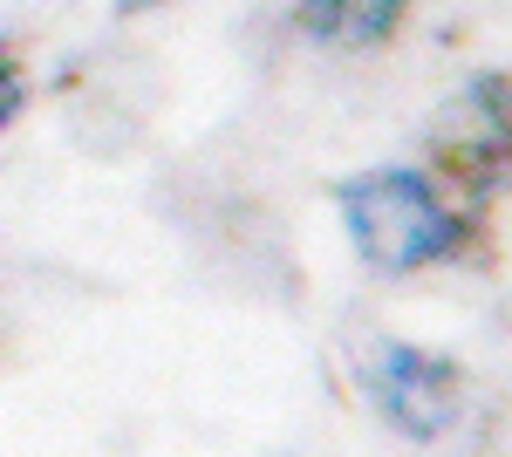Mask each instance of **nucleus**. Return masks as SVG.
<instances>
[{"label":"nucleus","instance_id":"7ed1b4c3","mask_svg":"<svg viewBox=\"0 0 512 457\" xmlns=\"http://www.w3.org/2000/svg\"><path fill=\"white\" fill-rule=\"evenodd\" d=\"M410 0H301V28L321 41H383Z\"/></svg>","mask_w":512,"mask_h":457},{"label":"nucleus","instance_id":"f03ea898","mask_svg":"<svg viewBox=\"0 0 512 457\" xmlns=\"http://www.w3.org/2000/svg\"><path fill=\"white\" fill-rule=\"evenodd\" d=\"M376 403L403 437H437L458 417V376H451V362H437L424 348L390 342L376 355Z\"/></svg>","mask_w":512,"mask_h":457},{"label":"nucleus","instance_id":"20e7f679","mask_svg":"<svg viewBox=\"0 0 512 457\" xmlns=\"http://www.w3.org/2000/svg\"><path fill=\"white\" fill-rule=\"evenodd\" d=\"M14 103H21V96H14V76H7V62H0V123L14 116Z\"/></svg>","mask_w":512,"mask_h":457},{"label":"nucleus","instance_id":"f257e3e1","mask_svg":"<svg viewBox=\"0 0 512 457\" xmlns=\"http://www.w3.org/2000/svg\"><path fill=\"white\" fill-rule=\"evenodd\" d=\"M342 219H349L355 253L383 273H417L458 246V219L444 212L431 178H417V171H362V178H349L342 185Z\"/></svg>","mask_w":512,"mask_h":457}]
</instances>
